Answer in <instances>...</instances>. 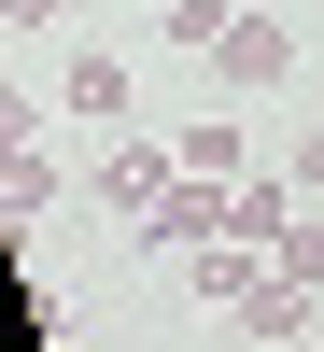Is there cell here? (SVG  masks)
Returning a JSON list of instances; mask_svg holds the SVG:
<instances>
[{"label": "cell", "mask_w": 324, "mask_h": 352, "mask_svg": "<svg viewBox=\"0 0 324 352\" xmlns=\"http://www.w3.org/2000/svg\"><path fill=\"white\" fill-rule=\"evenodd\" d=\"M56 14H71V0H14V28H56Z\"/></svg>", "instance_id": "obj_12"}, {"label": "cell", "mask_w": 324, "mask_h": 352, "mask_svg": "<svg viewBox=\"0 0 324 352\" xmlns=\"http://www.w3.org/2000/svg\"><path fill=\"white\" fill-rule=\"evenodd\" d=\"M212 71H226V85H282V71H296V43H282V14H240V28L212 43Z\"/></svg>", "instance_id": "obj_3"}, {"label": "cell", "mask_w": 324, "mask_h": 352, "mask_svg": "<svg viewBox=\"0 0 324 352\" xmlns=\"http://www.w3.org/2000/svg\"><path fill=\"white\" fill-rule=\"evenodd\" d=\"M169 155H184V184H240V127H184Z\"/></svg>", "instance_id": "obj_9"}, {"label": "cell", "mask_w": 324, "mask_h": 352, "mask_svg": "<svg viewBox=\"0 0 324 352\" xmlns=\"http://www.w3.org/2000/svg\"><path fill=\"white\" fill-rule=\"evenodd\" d=\"M282 226H296V184H226V240H254V254H282Z\"/></svg>", "instance_id": "obj_4"}, {"label": "cell", "mask_w": 324, "mask_h": 352, "mask_svg": "<svg viewBox=\"0 0 324 352\" xmlns=\"http://www.w3.org/2000/svg\"><path fill=\"white\" fill-rule=\"evenodd\" d=\"M141 240H155V254H212V240H226V184H169Z\"/></svg>", "instance_id": "obj_2"}, {"label": "cell", "mask_w": 324, "mask_h": 352, "mask_svg": "<svg viewBox=\"0 0 324 352\" xmlns=\"http://www.w3.org/2000/svg\"><path fill=\"white\" fill-rule=\"evenodd\" d=\"M240 338H310V282H254V296H240Z\"/></svg>", "instance_id": "obj_8"}, {"label": "cell", "mask_w": 324, "mask_h": 352, "mask_svg": "<svg viewBox=\"0 0 324 352\" xmlns=\"http://www.w3.org/2000/svg\"><path fill=\"white\" fill-rule=\"evenodd\" d=\"M282 282H324V226H282Z\"/></svg>", "instance_id": "obj_10"}, {"label": "cell", "mask_w": 324, "mask_h": 352, "mask_svg": "<svg viewBox=\"0 0 324 352\" xmlns=\"http://www.w3.org/2000/svg\"><path fill=\"white\" fill-rule=\"evenodd\" d=\"M296 352H324V338H296Z\"/></svg>", "instance_id": "obj_13"}, {"label": "cell", "mask_w": 324, "mask_h": 352, "mask_svg": "<svg viewBox=\"0 0 324 352\" xmlns=\"http://www.w3.org/2000/svg\"><path fill=\"white\" fill-rule=\"evenodd\" d=\"M184 282H197L212 310H240V296H254V240H212V254H184Z\"/></svg>", "instance_id": "obj_7"}, {"label": "cell", "mask_w": 324, "mask_h": 352, "mask_svg": "<svg viewBox=\"0 0 324 352\" xmlns=\"http://www.w3.org/2000/svg\"><path fill=\"white\" fill-rule=\"evenodd\" d=\"M56 197H71V169H56V155H43V141H28V155H14V169H0V212H14V226H43V212H56Z\"/></svg>", "instance_id": "obj_6"}, {"label": "cell", "mask_w": 324, "mask_h": 352, "mask_svg": "<svg viewBox=\"0 0 324 352\" xmlns=\"http://www.w3.org/2000/svg\"><path fill=\"white\" fill-rule=\"evenodd\" d=\"M56 99H71V113H99V127H127V56H99V43H85L71 71H56Z\"/></svg>", "instance_id": "obj_5"}, {"label": "cell", "mask_w": 324, "mask_h": 352, "mask_svg": "<svg viewBox=\"0 0 324 352\" xmlns=\"http://www.w3.org/2000/svg\"><path fill=\"white\" fill-rule=\"evenodd\" d=\"M296 184H310V197H324V127H310V141H296Z\"/></svg>", "instance_id": "obj_11"}, {"label": "cell", "mask_w": 324, "mask_h": 352, "mask_svg": "<svg viewBox=\"0 0 324 352\" xmlns=\"http://www.w3.org/2000/svg\"><path fill=\"white\" fill-rule=\"evenodd\" d=\"M169 184H184V155H169V141H113V169H99V197H113L127 226H155V197H169Z\"/></svg>", "instance_id": "obj_1"}]
</instances>
